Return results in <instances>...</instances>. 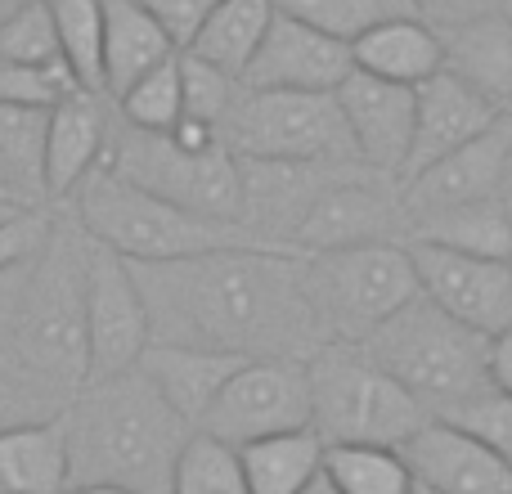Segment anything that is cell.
Masks as SVG:
<instances>
[{
    "label": "cell",
    "instance_id": "obj_35",
    "mask_svg": "<svg viewBox=\"0 0 512 494\" xmlns=\"http://www.w3.org/2000/svg\"><path fill=\"white\" fill-rule=\"evenodd\" d=\"M72 396L54 391L50 382H41L36 373H27L14 355L0 346V432L14 427H32V423H54L68 409Z\"/></svg>",
    "mask_w": 512,
    "mask_h": 494
},
{
    "label": "cell",
    "instance_id": "obj_8",
    "mask_svg": "<svg viewBox=\"0 0 512 494\" xmlns=\"http://www.w3.org/2000/svg\"><path fill=\"white\" fill-rule=\"evenodd\" d=\"M306 292L328 342L360 346L418 297V274L405 243H364L306 256Z\"/></svg>",
    "mask_w": 512,
    "mask_h": 494
},
{
    "label": "cell",
    "instance_id": "obj_16",
    "mask_svg": "<svg viewBox=\"0 0 512 494\" xmlns=\"http://www.w3.org/2000/svg\"><path fill=\"white\" fill-rule=\"evenodd\" d=\"M239 162V158H234ZM346 171L364 167H310V162H239V225L256 243L292 252V234L310 203Z\"/></svg>",
    "mask_w": 512,
    "mask_h": 494
},
{
    "label": "cell",
    "instance_id": "obj_23",
    "mask_svg": "<svg viewBox=\"0 0 512 494\" xmlns=\"http://www.w3.org/2000/svg\"><path fill=\"white\" fill-rule=\"evenodd\" d=\"M351 63L364 77L391 81V86H423L445 68V45L432 23L418 14H396L373 23L351 41Z\"/></svg>",
    "mask_w": 512,
    "mask_h": 494
},
{
    "label": "cell",
    "instance_id": "obj_47",
    "mask_svg": "<svg viewBox=\"0 0 512 494\" xmlns=\"http://www.w3.org/2000/svg\"><path fill=\"white\" fill-rule=\"evenodd\" d=\"M18 5H23V0H0V23H5V18H9V14H14V9H18Z\"/></svg>",
    "mask_w": 512,
    "mask_h": 494
},
{
    "label": "cell",
    "instance_id": "obj_48",
    "mask_svg": "<svg viewBox=\"0 0 512 494\" xmlns=\"http://www.w3.org/2000/svg\"><path fill=\"white\" fill-rule=\"evenodd\" d=\"M306 494H333V490H328V481H324V477H319V481H315V486H310Z\"/></svg>",
    "mask_w": 512,
    "mask_h": 494
},
{
    "label": "cell",
    "instance_id": "obj_22",
    "mask_svg": "<svg viewBox=\"0 0 512 494\" xmlns=\"http://www.w3.org/2000/svg\"><path fill=\"white\" fill-rule=\"evenodd\" d=\"M445 72L463 81L495 117H512V18L486 14L441 32Z\"/></svg>",
    "mask_w": 512,
    "mask_h": 494
},
{
    "label": "cell",
    "instance_id": "obj_34",
    "mask_svg": "<svg viewBox=\"0 0 512 494\" xmlns=\"http://www.w3.org/2000/svg\"><path fill=\"white\" fill-rule=\"evenodd\" d=\"M180 54V50H176ZM176 54L158 68H149L140 81L122 90L113 99L117 104V122L135 126V131H153V135H167L171 126L180 122V72H176Z\"/></svg>",
    "mask_w": 512,
    "mask_h": 494
},
{
    "label": "cell",
    "instance_id": "obj_21",
    "mask_svg": "<svg viewBox=\"0 0 512 494\" xmlns=\"http://www.w3.org/2000/svg\"><path fill=\"white\" fill-rule=\"evenodd\" d=\"M239 355H221V351H198V346H171V342H149L135 364L144 382L185 418L198 432L203 414L212 409V400L221 396V387L239 373Z\"/></svg>",
    "mask_w": 512,
    "mask_h": 494
},
{
    "label": "cell",
    "instance_id": "obj_3",
    "mask_svg": "<svg viewBox=\"0 0 512 494\" xmlns=\"http://www.w3.org/2000/svg\"><path fill=\"white\" fill-rule=\"evenodd\" d=\"M86 265L90 239L72 221H54L23 270L5 337V351L63 396L86 382Z\"/></svg>",
    "mask_w": 512,
    "mask_h": 494
},
{
    "label": "cell",
    "instance_id": "obj_46",
    "mask_svg": "<svg viewBox=\"0 0 512 494\" xmlns=\"http://www.w3.org/2000/svg\"><path fill=\"white\" fill-rule=\"evenodd\" d=\"M68 494H135V490H122V486H68Z\"/></svg>",
    "mask_w": 512,
    "mask_h": 494
},
{
    "label": "cell",
    "instance_id": "obj_17",
    "mask_svg": "<svg viewBox=\"0 0 512 494\" xmlns=\"http://www.w3.org/2000/svg\"><path fill=\"white\" fill-rule=\"evenodd\" d=\"M333 99L342 108L360 167L396 185L409 153V135H414V86H391V81L351 72L333 90Z\"/></svg>",
    "mask_w": 512,
    "mask_h": 494
},
{
    "label": "cell",
    "instance_id": "obj_37",
    "mask_svg": "<svg viewBox=\"0 0 512 494\" xmlns=\"http://www.w3.org/2000/svg\"><path fill=\"white\" fill-rule=\"evenodd\" d=\"M176 72H180V117L221 131L225 113H230L234 95H239V81L198 63L194 54H176Z\"/></svg>",
    "mask_w": 512,
    "mask_h": 494
},
{
    "label": "cell",
    "instance_id": "obj_7",
    "mask_svg": "<svg viewBox=\"0 0 512 494\" xmlns=\"http://www.w3.org/2000/svg\"><path fill=\"white\" fill-rule=\"evenodd\" d=\"M221 144L239 162H310V167H360L333 95L239 86L221 122Z\"/></svg>",
    "mask_w": 512,
    "mask_h": 494
},
{
    "label": "cell",
    "instance_id": "obj_39",
    "mask_svg": "<svg viewBox=\"0 0 512 494\" xmlns=\"http://www.w3.org/2000/svg\"><path fill=\"white\" fill-rule=\"evenodd\" d=\"M445 423L463 427L468 436H477L490 454L512 472V396H499V391H486V396L468 400V405L441 414Z\"/></svg>",
    "mask_w": 512,
    "mask_h": 494
},
{
    "label": "cell",
    "instance_id": "obj_43",
    "mask_svg": "<svg viewBox=\"0 0 512 494\" xmlns=\"http://www.w3.org/2000/svg\"><path fill=\"white\" fill-rule=\"evenodd\" d=\"M486 378H490V391H499V396H512V328H504L499 337H490Z\"/></svg>",
    "mask_w": 512,
    "mask_h": 494
},
{
    "label": "cell",
    "instance_id": "obj_20",
    "mask_svg": "<svg viewBox=\"0 0 512 494\" xmlns=\"http://www.w3.org/2000/svg\"><path fill=\"white\" fill-rule=\"evenodd\" d=\"M113 117L104 108V95L77 90L45 117V203H63L72 189L104 162Z\"/></svg>",
    "mask_w": 512,
    "mask_h": 494
},
{
    "label": "cell",
    "instance_id": "obj_24",
    "mask_svg": "<svg viewBox=\"0 0 512 494\" xmlns=\"http://www.w3.org/2000/svg\"><path fill=\"white\" fill-rule=\"evenodd\" d=\"M171 54L176 45L140 0H104V99H117L131 81L167 63Z\"/></svg>",
    "mask_w": 512,
    "mask_h": 494
},
{
    "label": "cell",
    "instance_id": "obj_19",
    "mask_svg": "<svg viewBox=\"0 0 512 494\" xmlns=\"http://www.w3.org/2000/svg\"><path fill=\"white\" fill-rule=\"evenodd\" d=\"M499 117L481 104V95H472L454 72H436L423 86H414V135H409V153L400 180H414L418 171H427L432 162H441L445 153L463 149L468 140H477L481 131H490Z\"/></svg>",
    "mask_w": 512,
    "mask_h": 494
},
{
    "label": "cell",
    "instance_id": "obj_5",
    "mask_svg": "<svg viewBox=\"0 0 512 494\" xmlns=\"http://www.w3.org/2000/svg\"><path fill=\"white\" fill-rule=\"evenodd\" d=\"M72 225L95 247L131 265L185 261L198 252H221V247H265L243 225L207 221V216H194L185 207H171L144 189L126 185L104 162L72 189Z\"/></svg>",
    "mask_w": 512,
    "mask_h": 494
},
{
    "label": "cell",
    "instance_id": "obj_49",
    "mask_svg": "<svg viewBox=\"0 0 512 494\" xmlns=\"http://www.w3.org/2000/svg\"><path fill=\"white\" fill-rule=\"evenodd\" d=\"M9 212H14V203H0V216H9Z\"/></svg>",
    "mask_w": 512,
    "mask_h": 494
},
{
    "label": "cell",
    "instance_id": "obj_6",
    "mask_svg": "<svg viewBox=\"0 0 512 494\" xmlns=\"http://www.w3.org/2000/svg\"><path fill=\"white\" fill-rule=\"evenodd\" d=\"M310 432L324 445H400L427 423V409L373 369L351 342H328L306 360Z\"/></svg>",
    "mask_w": 512,
    "mask_h": 494
},
{
    "label": "cell",
    "instance_id": "obj_25",
    "mask_svg": "<svg viewBox=\"0 0 512 494\" xmlns=\"http://www.w3.org/2000/svg\"><path fill=\"white\" fill-rule=\"evenodd\" d=\"M270 18H274L270 0H221V5L203 18V27L189 36V45L180 54H194L207 68L243 81V72H248Z\"/></svg>",
    "mask_w": 512,
    "mask_h": 494
},
{
    "label": "cell",
    "instance_id": "obj_14",
    "mask_svg": "<svg viewBox=\"0 0 512 494\" xmlns=\"http://www.w3.org/2000/svg\"><path fill=\"white\" fill-rule=\"evenodd\" d=\"M512 153V117H499L490 131L468 140L463 149L445 153L414 180L396 185L400 212H405V239L409 225L427 221L436 212H450L463 203H481V198H499V180H504V162Z\"/></svg>",
    "mask_w": 512,
    "mask_h": 494
},
{
    "label": "cell",
    "instance_id": "obj_31",
    "mask_svg": "<svg viewBox=\"0 0 512 494\" xmlns=\"http://www.w3.org/2000/svg\"><path fill=\"white\" fill-rule=\"evenodd\" d=\"M59 36V59L72 81L90 95H104V0H45Z\"/></svg>",
    "mask_w": 512,
    "mask_h": 494
},
{
    "label": "cell",
    "instance_id": "obj_28",
    "mask_svg": "<svg viewBox=\"0 0 512 494\" xmlns=\"http://www.w3.org/2000/svg\"><path fill=\"white\" fill-rule=\"evenodd\" d=\"M45 117L0 104V198L14 207H45Z\"/></svg>",
    "mask_w": 512,
    "mask_h": 494
},
{
    "label": "cell",
    "instance_id": "obj_45",
    "mask_svg": "<svg viewBox=\"0 0 512 494\" xmlns=\"http://www.w3.org/2000/svg\"><path fill=\"white\" fill-rule=\"evenodd\" d=\"M499 203H504V212L512 216V153L504 162V180H499Z\"/></svg>",
    "mask_w": 512,
    "mask_h": 494
},
{
    "label": "cell",
    "instance_id": "obj_36",
    "mask_svg": "<svg viewBox=\"0 0 512 494\" xmlns=\"http://www.w3.org/2000/svg\"><path fill=\"white\" fill-rule=\"evenodd\" d=\"M36 63H59V36H54L50 5L23 0L0 23V68H36Z\"/></svg>",
    "mask_w": 512,
    "mask_h": 494
},
{
    "label": "cell",
    "instance_id": "obj_12",
    "mask_svg": "<svg viewBox=\"0 0 512 494\" xmlns=\"http://www.w3.org/2000/svg\"><path fill=\"white\" fill-rule=\"evenodd\" d=\"M149 346V315L122 256L90 243L86 265V382L131 373ZM81 382V387H86Z\"/></svg>",
    "mask_w": 512,
    "mask_h": 494
},
{
    "label": "cell",
    "instance_id": "obj_33",
    "mask_svg": "<svg viewBox=\"0 0 512 494\" xmlns=\"http://www.w3.org/2000/svg\"><path fill=\"white\" fill-rule=\"evenodd\" d=\"M274 14H288L297 23L315 27V32L333 36V41L351 45L360 32H369L382 18L409 14L405 0H270Z\"/></svg>",
    "mask_w": 512,
    "mask_h": 494
},
{
    "label": "cell",
    "instance_id": "obj_42",
    "mask_svg": "<svg viewBox=\"0 0 512 494\" xmlns=\"http://www.w3.org/2000/svg\"><path fill=\"white\" fill-rule=\"evenodd\" d=\"M405 5L409 14L432 23L436 32H450V27H463L486 14H504V0H405Z\"/></svg>",
    "mask_w": 512,
    "mask_h": 494
},
{
    "label": "cell",
    "instance_id": "obj_32",
    "mask_svg": "<svg viewBox=\"0 0 512 494\" xmlns=\"http://www.w3.org/2000/svg\"><path fill=\"white\" fill-rule=\"evenodd\" d=\"M171 494H248L239 450L207 432H194L171 472Z\"/></svg>",
    "mask_w": 512,
    "mask_h": 494
},
{
    "label": "cell",
    "instance_id": "obj_10",
    "mask_svg": "<svg viewBox=\"0 0 512 494\" xmlns=\"http://www.w3.org/2000/svg\"><path fill=\"white\" fill-rule=\"evenodd\" d=\"M301 427H310L306 360H243L203 414L198 432L239 450L248 441L301 432Z\"/></svg>",
    "mask_w": 512,
    "mask_h": 494
},
{
    "label": "cell",
    "instance_id": "obj_50",
    "mask_svg": "<svg viewBox=\"0 0 512 494\" xmlns=\"http://www.w3.org/2000/svg\"><path fill=\"white\" fill-rule=\"evenodd\" d=\"M504 14H508V18H512V0H504Z\"/></svg>",
    "mask_w": 512,
    "mask_h": 494
},
{
    "label": "cell",
    "instance_id": "obj_29",
    "mask_svg": "<svg viewBox=\"0 0 512 494\" xmlns=\"http://www.w3.org/2000/svg\"><path fill=\"white\" fill-rule=\"evenodd\" d=\"M405 243H436L450 252L490 256V261H508L512 256V216L504 212L499 198H481V203H463L450 212H436L427 221L409 225Z\"/></svg>",
    "mask_w": 512,
    "mask_h": 494
},
{
    "label": "cell",
    "instance_id": "obj_30",
    "mask_svg": "<svg viewBox=\"0 0 512 494\" xmlns=\"http://www.w3.org/2000/svg\"><path fill=\"white\" fill-rule=\"evenodd\" d=\"M319 477L333 494H414L405 454L391 445H324Z\"/></svg>",
    "mask_w": 512,
    "mask_h": 494
},
{
    "label": "cell",
    "instance_id": "obj_18",
    "mask_svg": "<svg viewBox=\"0 0 512 494\" xmlns=\"http://www.w3.org/2000/svg\"><path fill=\"white\" fill-rule=\"evenodd\" d=\"M405 468L423 494H512V472L477 436L445 418H427L405 445Z\"/></svg>",
    "mask_w": 512,
    "mask_h": 494
},
{
    "label": "cell",
    "instance_id": "obj_44",
    "mask_svg": "<svg viewBox=\"0 0 512 494\" xmlns=\"http://www.w3.org/2000/svg\"><path fill=\"white\" fill-rule=\"evenodd\" d=\"M23 270L0 274V346H5V337H9V315H14V297H18V283H23Z\"/></svg>",
    "mask_w": 512,
    "mask_h": 494
},
{
    "label": "cell",
    "instance_id": "obj_11",
    "mask_svg": "<svg viewBox=\"0 0 512 494\" xmlns=\"http://www.w3.org/2000/svg\"><path fill=\"white\" fill-rule=\"evenodd\" d=\"M418 274V297H427L454 324L481 337L512 328V265L490 256L450 252L436 243H405Z\"/></svg>",
    "mask_w": 512,
    "mask_h": 494
},
{
    "label": "cell",
    "instance_id": "obj_38",
    "mask_svg": "<svg viewBox=\"0 0 512 494\" xmlns=\"http://www.w3.org/2000/svg\"><path fill=\"white\" fill-rule=\"evenodd\" d=\"M77 81H72L68 63H36V68H0V104L14 108H36V113H50L59 108L68 95H77Z\"/></svg>",
    "mask_w": 512,
    "mask_h": 494
},
{
    "label": "cell",
    "instance_id": "obj_13",
    "mask_svg": "<svg viewBox=\"0 0 512 494\" xmlns=\"http://www.w3.org/2000/svg\"><path fill=\"white\" fill-rule=\"evenodd\" d=\"M364 243H405V212L391 180L373 171H346L310 203L306 221L292 234V252L319 256Z\"/></svg>",
    "mask_w": 512,
    "mask_h": 494
},
{
    "label": "cell",
    "instance_id": "obj_9",
    "mask_svg": "<svg viewBox=\"0 0 512 494\" xmlns=\"http://www.w3.org/2000/svg\"><path fill=\"white\" fill-rule=\"evenodd\" d=\"M104 167L113 176H122L126 185L144 189V194L162 198L171 207H185L207 221L239 225V162L230 158L225 144L216 149H180L171 144V135L135 131L126 122H113L108 135Z\"/></svg>",
    "mask_w": 512,
    "mask_h": 494
},
{
    "label": "cell",
    "instance_id": "obj_27",
    "mask_svg": "<svg viewBox=\"0 0 512 494\" xmlns=\"http://www.w3.org/2000/svg\"><path fill=\"white\" fill-rule=\"evenodd\" d=\"M0 494H68V445L59 418L0 432Z\"/></svg>",
    "mask_w": 512,
    "mask_h": 494
},
{
    "label": "cell",
    "instance_id": "obj_2",
    "mask_svg": "<svg viewBox=\"0 0 512 494\" xmlns=\"http://www.w3.org/2000/svg\"><path fill=\"white\" fill-rule=\"evenodd\" d=\"M68 445V486H122L171 494V472L194 427L140 378L86 382L59 414Z\"/></svg>",
    "mask_w": 512,
    "mask_h": 494
},
{
    "label": "cell",
    "instance_id": "obj_40",
    "mask_svg": "<svg viewBox=\"0 0 512 494\" xmlns=\"http://www.w3.org/2000/svg\"><path fill=\"white\" fill-rule=\"evenodd\" d=\"M54 216L45 207H14L9 216H0V274H14L23 265H32V256L45 247Z\"/></svg>",
    "mask_w": 512,
    "mask_h": 494
},
{
    "label": "cell",
    "instance_id": "obj_53",
    "mask_svg": "<svg viewBox=\"0 0 512 494\" xmlns=\"http://www.w3.org/2000/svg\"><path fill=\"white\" fill-rule=\"evenodd\" d=\"M414 494H423V490H414Z\"/></svg>",
    "mask_w": 512,
    "mask_h": 494
},
{
    "label": "cell",
    "instance_id": "obj_1",
    "mask_svg": "<svg viewBox=\"0 0 512 494\" xmlns=\"http://www.w3.org/2000/svg\"><path fill=\"white\" fill-rule=\"evenodd\" d=\"M131 274L149 315V342L239 360H310L328 346L306 292V256L297 252L221 247L185 261L131 265Z\"/></svg>",
    "mask_w": 512,
    "mask_h": 494
},
{
    "label": "cell",
    "instance_id": "obj_15",
    "mask_svg": "<svg viewBox=\"0 0 512 494\" xmlns=\"http://www.w3.org/2000/svg\"><path fill=\"white\" fill-rule=\"evenodd\" d=\"M355 72L351 45L315 32L288 14H274L256 45L239 86L248 90H297V95H333Z\"/></svg>",
    "mask_w": 512,
    "mask_h": 494
},
{
    "label": "cell",
    "instance_id": "obj_41",
    "mask_svg": "<svg viewBox=\"0 0 512 494\" xmlns=\"http://www.w3.org/2000/svg\"><path fill=\"white\" fill-rule=\"evenodd\" d=\"M144 9L153 14V23L167 32V41L176 45V50H185L189 36L203 27V18L212 14L221 0H140Z\"/></svg>",
    "mask_w": 512,
    "mask_h": 494
},
{
    "label": "cell",
    "instance_id": "obj_26",
    "mask_svg": "<svg viewBox=\"0 0 512 494\" xmlns=\"http://www.w3.org/2000/svg\"><path fill=\"white\" fill-rule=\"evenodd\" d=\"M239 468L248 494H306L324 468V441L310 427L239 445Z\"/></svg>",
    "mask_w": 512,
    "mask_h": 494
},
{
    "label": "cell",
    "instance_id": "obj_51",
    "mask_svg": "<svg viewBox=\"0 0 512 494\" xmlns=\"http://www.w3.org/2000/svg\"><path fill=\"white\" fill-rule=\"evenodd\" d=\"M0 203H9V198H0Z\"/></svg>",
    "mask_w": 512,
    "mask_h": 494
},
{
    "label": "cell",
    "instance_id": "obj_52",
    "mask_svg": "<svg viewBox=\"0 0 512 494\" xmlns=\"http://www.w3.org/2000/svg\"><path fill=\"white\" fill-rule=\"evenodd\" d=\"M508 265H512V256H508Z\"/></svg>",
    "mask_w": 512,
    "mask_h": 494
},
{
    "label": "cell",
    "instance_id": "obj_4",
    "mask_svg": "<svg viewBox=\"0 0 512 494\" xmlns=\"http://www.w3.org/2000/svg\"><path fill=\"white\" fill-rule=\"evenodd\" d=\"M360 355L382 369L405 396H414L432 418L486 396V355L490 337L454 324L450 315L432 306L427 297H414L400 306L387 324H378L360 342Z\"/></svg>",
    "mask_w": 512,
    "mask_h": 494
}]
</instances>
